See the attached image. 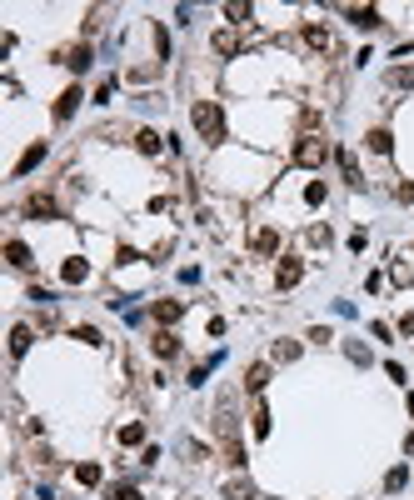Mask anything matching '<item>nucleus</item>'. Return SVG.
I'll return each instance as SVG.
<instances>
[{
  "mask_svg": "<svg viewBox=\"0 0 414 500\" xmlns=\"http://www.w3.org/2000/svg\"><path fill=\"white\" fill-rule=\"evenodd\" d=\"M115 500H140V490L135 485H115Z\"/></svg>",
  "mask_w": 414,
  "mask_h": 500,
  "instance_id": "2f4dec72",
  "label": "nucleus"
},
{
  "mask_svg": "<svg viewBox=\"0 0 414 500\" xmlns=\"http://www.w3.org/2000/svg\"><path fill=\"white\" fill-rule=\"evenodd\" d=\"M399 330H404V336H414V315H404V320H399Z\"/></svg>",
  "mask_w": 414,
  "mask_h": 500,
  "instance_id": "72a5a7b5",
  "label": "nucleus"
},
{
  "mask_svg": "<svg viewBox=\"0 0 414 500\" xmlns=\"http://www.w3.org/2000/svg\"><path fill=\"white\" fill-rule=\"evenodd\" d=\"M215 50H220V55H240V35H234V30H220V35H215Z\"/></svg>",
  "mask_w": 414,
  "mask_h": 500,
  "instance_id": "aec40b11",
  "label": "nucleus"
},
{
  "mask_svg": "<svg viewBox=\"0 0 414 500\" xmlns=\"http://www.w3.org/2000/svg\"><path fill=\"white\" fill-rule=\"evenodd\" d=\"M394 195H399V200H404V205H414V181H404V185H399V190H394Z\"/></svg>",
  "mask_w": 414,
  "mask_h": 500,
  "instance_id": "473e14b6",
  "label": "nucleus"
},
{
  "mask_svg": "<svg viewBox=\"0 0 414 500\" xmlns=\"http://www.w3.org/2000/svg\"><path fill=\"white\" fill-rule=\"evenodd\" d=\"M365 145H370L375 155H389V145H394V135H389V130H370V135H365Z\"/></svg>",
  "mask_w": 414,
  "mask_h": 500,
  "instance_id": "a211bd4d",
  "label": "nucleus"
},
{
  "mask_svg": "<svg viewBox=\"0 0 414 500\" xmlns=\"http://www.w3.org/2000/svg\"><path fill=\"white\" fill-rule=\"evenodd\" d=\"M250 425H255V435H270V410H265V406H255V415H250Z\"/></svg>",
  "mask_w": 414,
  "mask_h": 500,
  "instance_id": "bb28decb",
  "label": "nucleus"
},
{
  "mask_svg": "<svg viewBox=\"0 0 414 500\" xmlns=\"http://www.w3.org/2000/svg\"><path fill=\"white\" fill-rule=\"evenodd\" d=\"M225 500H260V495H255L250 480H230V485H225Z\"/></svg>",
  "mask_w": 414,
  "mask_h": 500,
  "instance_id": "f3484780",
  "label": "nucleus"
},
{
  "mask_svg": "<svg viewBox=\"0 0 414 500\" xmlns=\"http://www.w3.org/2000/svg\"><path fill=\"white\" fill-rule=\"evenodd\" d=\"M80 100H85V95H80V85H70V90H65V95H61V100H55V121H70V116H75V105H80Z\"/></svg>",
  "mask_w": 414,
  "mask_h": 500,
  "instance_id": "6e6552de",
  "label": "nucleus"
},
{
  "mask_svg": "<svg viewBox=\"0 0 414 500\" xmlns=\"http://www.w3.org/2000/svg\"><path fill=\"white\" fill-rule=\"evenodd\" d=\"M389 85L394 90H414V66H394L389 71Z\"/></svg>",
  "mask_w": 414,
  "mask_h": 500,
  "instance_id": "6ab92c4d",
  "label": "nucleus"
},
{
  "mask_svg": "<svg viewBox=\"0 0 414 500\" xmlns=\"http://www.w3.org/2000/svg\"><path fill=\"white\" fill-rule=\"evenodd\" d=\"M25 215H35V220H61V205H55V195H30V200H25Z\"/></svg>",
  "mask_w": 414,
  "mask_h": 500,
  "instance_id": "39448f33",
  "label": "nucleus"
},
{
  "mask_svg": "<svg viewBox=\"0 0 414 500\" xmlns=\"http://www.w3.org/2000/svg\"><path fill=\"white\" fill-rule=\"evenodd\" d=\"M75 480H80V485H100V465H95V461L75 465Z\"/></svg>",
  "mask_w": 414,
  "mask_h": 500,
  "instance_id": "b1692460",
  "label": "nucleus"
},
{
  "mask_svg": "<svg viewBox=\"0 0 414 500\" xmlns=\"http://www.w3.org/2000/svg\"><path fill=\"white\" fill-rule=\"evenodd\" d=\"M300 275H305V265L294 260V255H284V260H280V270H275V286H280V291H289V286H300Z\"/></svg>",
  "mask_w": 414,
  "mask_h": 500,
  "instance_id": "20e7f679",
  "label": "nucleus"
},
{
  "mask_svg": "<svg viewBox=\"0 0 414 500\" xmlns=\"http://www.w3.org/2000/svg\"><path fill=\"white\" fill-rule=\"evenodd\" d=\"M30 341H35V336H30V325H15V330H11V355L20 360V355L30 350Z\"/></svg>",
  "mask_w": 414,
  "mask_h": 500,
  "instance_id": "2eb2a0df",
  "label": "nucleus"
},
{
  "mask_svg": "<svg viewBox=\"0 0 414 500\" xmlns=\"http://www.w3.org/2000/svg\"><path fill=\"white\" fill-rule=\"evenodd\" d=\"M120 446H145V425H140V420H130V425L120 430Z\"/></svg>",
  "mask_w": 414,
  "mask_h": 500,
  "instance_id": "4be33fe9",
  "label": "nucleus"
},
{
  "mask_svg": "<svg viewBox=\"0 0 414 500\" xmlns=\"http://www.w3.org/2000/svg\"><path fill=\"white\" fill-rule=\"evenodd\" d=\"M305 45H310V50H334L330 25H305Z\"/></svg>",
  "mask_w": 414,
  "mask_h": 500,
  "instance_id": "1a4fd4ad",
  "label": "nucleus"
},
{
  "mask_svg": "<svg viewBox=\"0 0 414 500\" xmlns=\"http://www.w3.org/2000/svg\"><path fill=\"white\" fill-rule=\"evenodd\" d=\"M45 150H50V145H45V140H35V145H30V150H25L20 160H15V176H30V171H35V165L45 160Z\"/></svg>",
  "mask_w": 414,
  "mask_h": 500,
  "instance_id": "0eeeda50",
  "label": "nucleus"
},
{
  "mask_svg": "<svg viewBox=\"0 0 414 500\" xmlns=\"http://www.w3.org/2000/svg\"><path fill=\"white\" fill-rule=\"evenodd\" d=\"M150 346H155V355H160V360H175V355H180V341H175L170 330H160V336H155Z\"/></svg>",
  "mask_w": 414,
  "mask_h": 500,
  "instance_id": "f8f14e48",
  "label": "nucleus"
},
{
  "mask_svg": "<svg viewBox=\"0 0 414 500\" xmlns=\"http://www.w3.org/2000/svg\"><path fill=\"white\" fill-rule=\"evenodd\" d=\"M344 16H349V25H360V30H375V25H384V20H380V11H375V6H349V11H344Z\"/></svg>",
  "mask_w": 414,
  "mask_h": 500,
  "instance_id": "423d86ee",
  "label": "nucleus"
},
{
  "mask_svg": "<svg viewBox=\"0 0 414 500\" xmlns=\"http://www.w3.org/2000/svg\"><path fill=\"white\" fill-rule=\"evenodd\" d=\"M65 66H70V71H85V66H90V50H85V45L70 50V61H65Z\"/></svg>",
  "mask_w": 414,
  "mask_h": 500,
  "instance_id": "c756f323",
  "label": "nucleus"
},
{
  "mask_svg": "<svg viewBox=\"0 0 414 500\" xmlns=\"http://www.w3.org/2000/svg\"><path fill=\"white\" fill-rule=\"evenodd\" d=\"M215 430H220V446H225V461H230V465H245V446H240V430H234L230 401L220 406V420H215Z\"/></svg>",
  "mask_w": 414,
  "mask_h": 500,
  "instance_id": "f03ea898",
  "label": "nucleus"
},
{
  "mask_svg": "<svg viewBox=\"0 0 414 500\" xmlns=\"http://www.w3.org/2000/svg\"><path fill=\"white\" fill-rule=\"evenodd\" d=\"M85 275H90V265H85V260H65V265H61V281H65V286H80Z\"/></svg>",
  "mask_w": 414,
  "mask_h": 500,
  "instance_id": "4468645a",
  "label": "nucleus"
},
{
  "mask_svg": "<svg viewBox=\"0 0 414 500\" xmlns=\"http://www.w3.org/2000/svg\"><path fill=\"white\" fill-rule=\"evenodd\" d=\"M180 315H185V300H155V320L160 325H175Z\"/></svg>",
  "mask_w": 414,
  "mask_h": 500,
  "instance_id": "9d476101",
  "label": "nucleus"
},
{
  "mask_svg": "<svg viewBox=\"0 0 414 500\" xmlns=\"http://www.w3.org/2000/svg\"><path fill=\"white\" fill-rule=\"evenodd\" d=\"M305 200H310V205H325V181H310V185H305Z\"/></svg>",
  "mask_w": 414,
  "mask_h": 500,
  "instance_id": "c85d7f7f",
  "label": "nucleus"
},
{
  "mask_svg": "<svg viewBox=\"0 0 414 500\" xmlns=\"http://www.w3.org/2000/svg\"><path fill=\"white\" fill-rule=\"evenodd\" d=\"M255 250H260V255H275V250H280V236H275V231H260V236H255Z\"/></svg>",
  "mask_w": 414,
  "mask_h": 500,
  "instance_id": "5701e85b",
  "label": "nucleus"
},
{
  "mask_svg": "<svg viewBox=\"0 0 414 500\" xmlns=\"http://www.w3.org/2000/svg\"><path fill=\"white\" fill-rule=\"evenodd\" d=\"M135 150H140V155H160V135H155V130H140V135H135Z\"/></svg>",
  "mask_w": 414,
  "mask_h": 500,
  "instance_id": "412c9836",
  "label": "nucleus"
},
{
  "mask_svg": "<svg viewBox=\"0 0 414 500\" xmlns=\"http://www.w3.org/2000/svg\"><path fill=\"white\" fill-rule=\"evenodd\" d=\"M330 160V140L325 135H305L300 145H294V165H310V171H315V165H325Z\"/></svg>",
  "mask_w": 414,
  "mask_h": 500,
  "instance_id": "7ed1b4c3",
  "label": "nucleus"
},
{
  "mask_svg": "<svg viewBox=\"0 0 414 500\" xmlns=\"http://www.w3.org/2000/svg\"><path fill=\"white\" fill-rule=\"evenodd\" d=\"M275 360H300V341H275Z\"/></svg>",
  "mask_w": 414,
  "mask_h": 500,
  "instance_id": "393cba45",
  "label": "nucleus"
},
{
  "mask_svg": "<svg viewBox=\"0 0 414 500\" xmlns=\"http://www.w3.org/2000/svg\"><path fill=\"white\" fill-rule=\"evenodd\" d=\"M334 155H339V171H344V181H349V185H360V181H365V176H360V160H354L349 150H334Z\"/></svg>",
  "mask_w": 414,
  "mask_h": 500,
  "instance_id": "dca6fc26",
  "label": "nucleus"
},
{
  "mask_svg": "<svg viewBox=\"0 0 414 500\" xmlns=\"http://www.w3.org/2000/svg\"><path fill=\"white\" fill-rule=\"evenodd\" d=\"M190 121H195L200 140H210V145H220V140H225V110H220L215 100H195V110H190Z\"/></svg>",
  "mask_w": 414,
  "mask_h": 500,
  "instance_id": "f257e3e1",
  "label": "nucleus"
},
{
  "mask_svg": "<svg viewBox=\"0 0 414 500\" xmlns=\"http://www.w3.org/2000/svg\"><path fill=\"white\" fill-rule=\"evenodd\" d=\"M75 341H85V346H100V330H95V325H80V330H75Z\"/></svg>",
  "mask_w": 414,
  "mask_h": 500,
  "instance_id": "7c9ffc66",
  "label": "nucleus"
},
{
  "mask_svg": "<svg viewBox=\"0 0 414 500\" xmlns=\"http://www.w3.org/2000/svg\"><path fill=\"white\" fill-rule=\"evenodd\" d=\"M404 480H409V470H404V465H394V470L384 475V490H404Z\"/></svg>",
  "mask_w": 414,
  "mask_h": 500,
  "instance_id": "cd10ccee",
  "label": "nucleus"
},
{
  "mask_svg": "<svg viewBox=\"0 0 414 500\" xmlns=\"http://www.w3.org/2000/svg\"><path fill=\"white\" fill-rule=\"evenodd\" d=\"M225 16H230L234 25H240V20H250V6H245V0H230V6H225Z\"/></svg>",
  "mask_w": 414,
  "mask_h": 500,
  "instance_id": "a878e982",
  "label": "nucleus"
},
{
  "mask_svg": "<svg viewBox=\"0 0 414 500\" xmlns=\"http://www.w3.org/2000/svg\"><path fill=\"white\" fill-rule=\"evenodd\" d=\"M265 385H270V365H250V370H245V391H250V396H260Z\"/></svg>",
  "mask_w": 414,
  "mask_h": 500,
  "instance_id": "ddd939ff",
  "label": "nucleus"
},
{
  "mask_svg": "<svg viewBox=\"0 0 414 500\" xmlns=\"http://www.w3.org/2000/svg\"><path fill=\"white\" fill-rule=\"evenodd\" d=\"M6 260H11L15 270H30V265H35V260H30V245H25V240H11V245H6Z\"/></svg>",
  "mask_w": 414,
  "mask_h": 500,
  "instance_id": "9b49d317",
  "label": "nucleus"
}]
</instances>
